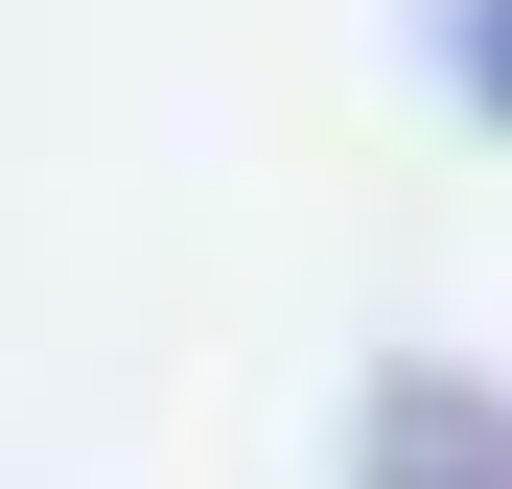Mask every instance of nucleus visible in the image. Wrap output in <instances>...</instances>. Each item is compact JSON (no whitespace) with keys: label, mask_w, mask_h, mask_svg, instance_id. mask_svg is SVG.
Masks as SVG:
<instances>
[{"label":"nucleus","mask_w":512,"mask_h":489,"mask_svg":"<svg viewBox=\"0 0 512 489\" xmlns=\"http://www.w3.org/2000/svg\"><path fill=\"white\" fill-rule=\"evenodd\" d=\"M350 466H373V489H512V396H489V373H396Z\"/></svg>","instance_id":"f257e3e1"},{"label":"nucleus","mask_w":512,"mask_h":489,"mask_svg":"<svg viewBox=\"0 0 512 489\" xmlns=\"http://www.w3.org/2000/svg\"><path fill=\"white\" fill-rule=\"evenodd\" d=\"M466 94H489V117H512V0H466Z\"/></svg>","instance_id":"f03ea898"}]
</instances>
